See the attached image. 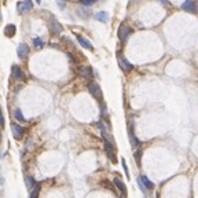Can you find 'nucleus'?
Returning a JSON list of instances; mask_svg holds the SVG:
<instances>
[{"instance_id": "14", "label": "nucleus", "mask_w": 198, "mask_h": 198, "mask_svg": "<svg viewBox=\"0 0 198 198\" xmlns=\"http://www.w3.org/2000/svg\"><path fill=\"white\" fill-rule=\"evenodd\" d=\"M15 25H7L4 28V34L7 37H11V36H14V34H15Z\"/></svg>"}, {"instance_id": "25", "label": "nucleus", "mask_w": 198, "mask_h": 198, "mask_svg": "<svg viewBox=\"0 0 198 198\" xmlns=\"http://www.w3.org/2000/svg\"><path fill=\"white\" fill-rule=\"evenodd\" d=\"M138 182H139V187H140V190L144 193V191H146V187H144V184H143V183H142V180H140V179H139Z\"/></svg>"}, {"instance_id": "24", "label": "nucleus", "mask_w": 198, "mask_h": 198, "mask_svg": "<svg viewBox=\"0 0 198 198\" xmlns=\"http://www.w3.org/2000/svg\"><path fill=\"white\" fill-rule=\"evenodd\" d=\"M37 196H39V187H36V188H34V191H33V193H32L30 198H37Z\"/></svg>"}, {"instance_id": "7", "label": "nucleus", "mask_w": 198, "mask_h": 198, "mask_svg": "<svg viewBox=\"0 0 198 198\" xmlns=\"http://www.w3.org/2000/svg\"><path fill=\"white\" fill-rule=\"evenodd\" d=\"M77 72H79V75L84 79H90L91 76H92V69H91V66H80Z\"/></svg>"}, {"instance_id": "6", "label": "nucleus", "mask_w": 198, "mask_h": 198, "mask_svg": "<svg viewBox=\"0 0 198 198\" xmlns=\"http://www.w3.org/2000/svg\"><path fill=\"white\" fill-rule=\"evenodd\" d=\"M33 7V3L30 0H25V2H19L18 3V11L19 13H26V11L32 10Z\"/></svg>"}, {"instance_id": "11", "label": "nucleus", "mask_w": 198, "mask_h": 198, "mask_svg": "<svg viewBox=\"0 0 198 198\" xmlns=\"http://www.w3.org/2000/svg\"><path fill=\"white\" fill-rule=\"evenodd\" d=\"M77 40H79V43L81 44L84 48H90V50H92V43H91L90 40H87L85 37H83V36H80V34H77Z\"/></svg>"}, {"instance_id": "19", "label": "nucleus", "mask_w": 198, "mask_h": 198, "mask_svg": "<svg viewBox=\"0 0 198 198\" xmlns=\"http://www.w3.org/2000/svg\"><path fill=\"white\" fill-rule=\"evenodd\" d=\"M14 116H15V119H17V120L23 121V123H25V117H23V114L21 113V110H18V109H17V110L14 111Z\"/></svg>"}, {"instance_id": "27", "label": "nucleus", "mask_w": 198, "mask_h": 198, "mask_svg": "<svg viewBox=\"0 0 198 198\" xmlns=\"http://www.w3.org/2000/svg\"><path fill=\"white\" fill-rule=\"evenodd\" d=\"M59 7H61V8H63V7H65V3H62V2H59Z\"/></svg>"}, {"instance_id": "1", "label": "nucleus", "mask_w": 198, "mask_h": 198, "mask_svg": "<svg viewBox=\"0 0 198 198\" xmlns=\"http://www.w3.org/2000/svg\"><path fill=\"white\" fill-rule=\"evenodd\" d=\"M88 91H90V94L94 96V98L96 99H100V96H102V92H100V87L98 85V83H90L88 84Z\"/></svg>"}, {"instance_id": "9", "label": "nucleus", "mask_w": 198, "mask_h": 198, "mask_svg": "<svg viewBox=\"0 0 198 198\" xmlns=\"http://www.w3.org/2000/svg\"><path fill=\"white\" fill-rule=\"evenodd\" d=\"M11 129H13V134H14V138L15 139H19L23 135V128L17 125V124H11Z\"/></svg>"}, {"instance_id": "8", "label": "nucleus", "mask_w": 198, "mask_h": 198, "mask_svg": "<svg viewBox=\"0 0 198 198\" xmlns=\"http://www.w3.org/2000/svg\"><path fill=\"white\" fill-rule=\"evenodd\" d=\"M119 65L121 66V69H123L124 72H129V70L132 69V65L129 63V62L127 61L121 54H119Z\"/></svg>"}, {"instance_id": "2", "label": "nucleus", "mask_w": 198, "mask_h": 198, "mask_svg": "<svg viewBox=\"0 0 198 198\" xmlns=\"http://www.w3.org/2000/svg\"><path fill=\"white\" fill-rule=\"evenodd\" d=\"M132 33V29L128 28V26L125 25H121L119 28V37L121 41H127V39L129 37V34Z\"/></svg>"}, {"instance_id": "16", "label": "nucleus", "mask_w": 198, "mask_h": 198, "mask_svg": "<svg viewBox=\"0 0 198 198\" xmlns=\"http://www.w3.org/2000/svg\"><path fill=\"white\" fill-rule=\"evenodd\" d=\"M51 23H52V29H54V32H58V33H61L62 32V26L61 23L58 22L55 18H51Z\"/></svg>"}, {"instance_id": "20", "label": "nucleus", "mask_w": 198, "mask_h": 198, "mask_svg": "<svg viewBox=\"0 0 198 198\" xmlns=\"http://www.w3.org/2000/svg\"><path fill=\"white\" fill-rule=\"evenodd\" d=\"M33 44L37 47V48H41V47H43V40L39 39V37H36V39H33Z\"/></svg>"}, {"instance_id": "5", "label": "nucleus", "mask_w": 198, "mask_h": 198, "mask_svg": "<svg viewBox=\"0 0 198 198\" xmlns=\"http://www.w3.org/2000/svg\"><path fill=\"white\" fill-rule=\"evenodd\" d=\"M182 8L186 11H188V13H197V3L193 2V0H188V2H184L182 4Z\"/></svg>"}, {"instance_id": "15", "label": "nucleus", "mask_w": 198, "mask_h": 198, "mask_svg": "<svg viewBox=\"0 0 198 198\" xmlns=\"http://www.w3.org/2000/svg\"><path fill=\"white\" fill-rule=\"evenodd\" d=\"M140 180H142V183H143V184H144V187H146V190H153V187H154V184H153V183L150 182L147 176L142 175V176H140Z\"/></svg>"}, {"instance_id": "21", "label": "nucleus", "mask_w": 198, "mask_h": 198, "mask_svg": "<svg viewBox=\"0 0 198 198\" xmlns=\"http://www.w3.org/2000/svg\"><path fill=\"white\" fill-rule=\"evenodd\" d=\"M94 3H95V0H81L83 6H92Z\"/></svg>"}, {"instance_id": "10", "label": "nucleus", "mask_w": 198, "mask_h": 198, "mask_svg": "<svg viewBox=\"0 0 198 198\" xmlns=\"http://www.w3.org/2000/svg\"><path fill=\"white\" fill-rule=\"evenodd\" d=\"M105 149H106V153H107V157L111 160V161H116V154H114L113 149H111V144L109 140H105Z\"/></svg>"}, {"instance_id": "28", "label": "nucleus", "mask_w": 198, "mask_h": 198, "mask_svg": "<svg viewBox=\"0 0 198 198\" xmlns=\"http://www.w3.org/2000/svg\"><path fill=\"white\" fill-rule=\"evenodd\" d=\"M121 198H125V197H121Z\"/></svg>"}, {"instance_id": "23", "label": "nucleus", "mask_w": 198, "mask_h": 198, "mask_svg": "<svg viewBox=\"0 0 198 198\" xmlns=\"http://www.w3.org/2000/svg\"><path fill=\"white\" fill-rule=\"evenodd\" d=\"M140 154H142L140 150H138V152L135 153V157H136V162H138V164H140Z\"/></svg>"}, {"instance_id": "12", "label": "nucleus", "mask_w": 198, "mask_h": 198, "mask_svg": "<svg viewBox=\"0 0 198 198\" xmlns=\"http://www.w3.org/2000/svg\"><path fill=\"white\" fill-rule=\"evenodd\" d=\"M25 183H26V187L29 188V190H33V188H36V180H34V178H32V176H26L25 179Z\"/></svg>"}, {"instance_id": "26", "label": "nucleus", "mask_w": 198, "mask_h": 198, "mask_svg": "<svg viewBox=\"0 0 198 198\" xmlns=\"http://www.w3.org/2000/svg\"><path fill=\"white\" fill-rule=\"evenodd\" d=\"M3 121H4V119H3V114L0 113V124H2V125H3Z\"/></svg>"}, {"instance_id": "18", "label": "nucleus", "mask_w": 198, "mask_h": 198, "mask_svg": "<svg viewBox=\"0 0 198 198\" xmlns=\"http://www.w3.org/2000/svg\"><path fill=\"white\" fill-rule=\"evenodd\" d=\"M129 136H131V142H132V144H134V146H138L139 142H138V139L135 138L134 131H132V127H129Z\"/></svg>"}, {"instance_id": "3", "label": "nucleus", "mask_w": 198, "mask_h": 198, "mask_svg": "<svg viewBox=\"0 0 198 198\" xmlns=\"http://www.w3.org/2000/svg\"><path fill=\"white\" fill-rule=\"evenodd\" d=\"M17 54H18V57L21 58V59H26L29 55V47L26 46L25 43L19 44L18 48H17Z\"/></svg>"}, {"instance_id": "17", "label": "nucleus", "mask_w": 198, "mask_h": 198, "mask_svg": "<svg viewBox=\"0 0 198 198\" xmlns=\"http://www.w3.org/2000/svg\"><path fill=\"white\" fill-rule=\"evenodd\" d=\"M114 184H116L117 187H119L120 190L123 191V194H127V187H125V184H124V183L121 182V180H120L119 178H116V179H114Z\"/></svg>"}, {"instance_id": "13", "label": "nucleus", "mask_w": 198, "mask_h": 198, "mask_svg": "<svg viewBox=\"0 0 198 198\" xmlns=\"http://www.w3.org/2000/svg\"><path fill=\"white\" fill-rule=\"evenodd\" d=\"M95 18L100 21V22H107L109 21V14L106 11H99V13L95 14Z\"/></svg>"}, {"instance_id": "4", "label": "nucleus", "mask_w": 198, "mask_h": 198, "mask_svg": "<svg viewBox=\"0 0 198 198\" xmlns=\"http://www.w3.org/2000/svg\"><path fill=\"white\" fill-rule=\"evenodd\" d=\"M11 75H13V77L17 79V80H23L25 79V73H23V70L21 69L18 65H14V66L11 67Z\"/></svg>"}, {"instance_id": "22", "label": "nucleus", "mask_w": 198, "mask_h": 198, "mask_svg": "<svg viewBox=\"0 0 198 198\" xmlns=\"http://www.w3.org/2000/svg\"><path fill=\"white\" fill-rule=\"evenodd\" d=\"M121 162H123V167H124V171H125V176H129V172H128V168H127V164H125V160H121Z\"/></svg>"}]
</instances>
